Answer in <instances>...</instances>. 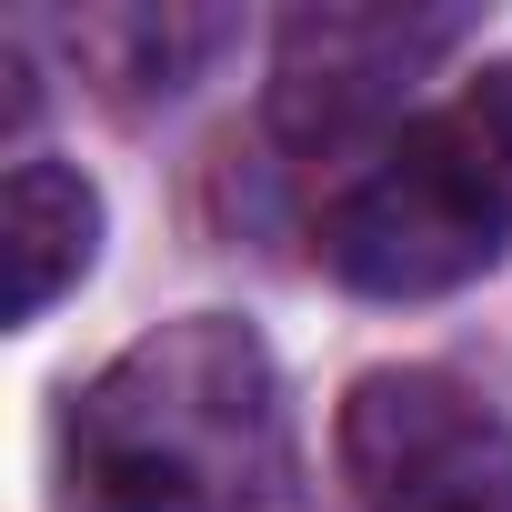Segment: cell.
<instances>
[{
	"instance_id": "6da1fadb",
	"label": "cell",
	"mask_w": 512,
	"mask_h": 512,
	"mask_svg": "<svg viewBox=\"0 0 512 512\" xmlns=\"http://www.w3.org/2000/svg\"><path fill=\"white\" fill-rule=\"evenodd\" d=\"M292 482V412L262 332L191 312L141 332L61 422V512H262Z\"/></svg>"
},
{
	"instance_id": "7a4b0ae2",
	"label": "cell",
	"mask_w": 512,
	"mask_h": 512,
	"mask_svg": "<svg viewBox=\"0 0 512 512\" xmlns=\"http://www.w3.org/2000/svg\"><path fill=\"white\" fill-rule=\"evenodd\" d=\"M512 251V61L402 121L322 211V262L372 302H432Z\"/></svg>"
},
{
	"instance_id": "3957f363",
	"label": "cell",
	"mask_w": 512,
	"mask_h": 512,
	"mask_svg": "<svg viewBox=\"0 0 512 512\" xmlns=\"http://www.w3.org/2000/svg\"><path fill=\"white\" fill-rule=\"evenodd\" d=\"M332 452L362 512H512V422L452 372H362L342 392Z\"/></svg>"
},
{
	"instance_id": "277c9868",
	"label": "cell",
	"mask_w": 512,
	"mask_h": 512,
	"mask_svg": "<svg viewBox=\"0 0 512 512\" xmlns=\"http://www.w3.org/2000/svg\"><path fill=\"white\" fill-rule=\"evenodd\" d=\"M462 41V11H362L322 0L272 41V131L292 151H342L402 111V91Z\"/></svg>"
},
{
	"instance_id": "5b68a950",
	"label": "cell",
	"mask_w": 512,
	"mask_h": 512,
	"mask_svg": "<svg viewBox=\"0 0 512 512\" xmlns=\"http://www.w3.org/2000/svg\"><path fill=\"white\" fill-rule=\"evenodd\" d=\"M0 262H11V322H41L101 262V191L71 161H21L0 191Z\"/></svg>"
},
{
	"instance_id": "8992f818",
	"label": "cell",
	"mask_w": 512,
	"mask_h": 512,
	"mask_svg": "<svg viewBox=\"0 0 512 512\" xmlns=\"http://www.w3.org/2000/svg\"><path fill=\"white\" fill-rule=\"evenodd\" d=\"M231 41L221 11H111V21H81V51L121 81V91H191V71Z\"/></svg>"
}]
</instances>
